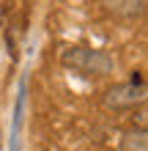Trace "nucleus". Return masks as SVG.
<instances>
[{"instance_id":"f03ea898","label":"nucleus","mask_w":148,"mask_h":151,"mask_svg":"<svg viewBox=\"0 0 148 151\" xmlns=\"http://www.w3.org/2000/svg\"><path fill=\"white\" fill-rule=\"evenodd\" d=\"M143 102H148V83H143V80L121 83L104 93V104L110 110H134Z\"/></svg>"},{"instance_id":"f257e3e1","label":"nucleus","mask_w":148,"mask_h":151,"mask_svg":"<svg viewBox=\"0 0 148 151\" xmlns=\"http://www.w3.org/2000/svg\"><path fill=\"white\" fill-rule=\"evenodd\" d=\"M60 63L85 77H107L115 72V60L110 52L93 47H69L60 52Z\"/></svg>"},{"instance_id":"7ed1b4c3","label":"nucleus","mask_w":148,"mask_h":151,"mask_svg":"<svg viewBox=\"0 0 148 151\" xmlns=\"http://www.w3.org/2000/svg\"><path fill=\"white\" fill-rule=\"evenodd\" d=\"M99 3L107 14L118 17V19H134L145 11L148 0H99Z\"/></svg>"},{"instance_id":"20e7f679","label":"nucleus","mask_w":148,"mask_h":151,"mask_svg":"<svg viewBox=\"0 0 148 151\" xmlns=\"http://www.w3.org/2000/svg\"><path fill=\"white\" fill-rule=\"evenodd\" d=\"M22 107H25V83L19 85V96H16V110H14V129H11V151H19V127H22Z\"/></svg>"},{"instance_id":"423d86ee","label":"nucleus","mask_w":148,"mask_h":151,"mask_svg":"<svg viewBox=\"0 0 148 151\" xmlns=\"http://www.w3.org/2000/svg\"><path fill=\"white\" fill-rule=\"evenodd\" d=\"M132 127L134 129H148V102H143V104H137V107H134Z\"/></svg>"},{"instance_id":"39448f33","label":"nucleus","mask_w":148,"mask_h":151,"mask_svg":"<svg viewBox=\"0 0 148 151\" xmlns=\"http://www.w3.org/2000/svg\"><path fill=\"white\" fill-rule=\"evenodd\" d=\"M124 151H148V129H132V132H126Z\"/></svg>"}]
</instances>
